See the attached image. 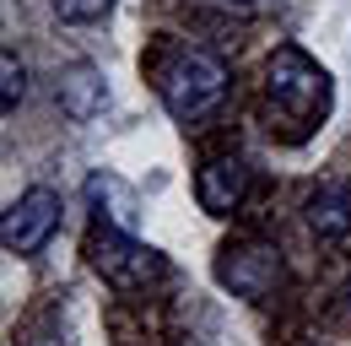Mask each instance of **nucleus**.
Listing matches in <instances>:
<instances>
[{
    "label": "nucleus",
    "mask_w": 351,
    "mask_h": 346,
    "mask_svg": "<svg viewBox=\"0 0 351 346\" xmlns=\"http://www.w3.org/2000/svg\"><path fill=\"white\" fill-rule=\"evenodd\" d=\"M287 265H281V249L265 244V238H243V244H227L217 260V281L232 292V298L265 303L276 287H281Z\"/></svg>",
    "instance_id": "nucleus-4"
},
{
    "label": "nucleus",
    "mask_w": 351,
    "mask_h": 346,
    "mask_svg": "<svg viewBox=\"0 0 351 346\" xmlns=\"http://www.w3.org/2000/svg\"><path fill=\"white\" fill-rule=\"evenodd\" d=\"M49 5H54V16H60V22H97L114 0H49Z\"/></svg>",
    "instance_id": "nucleus-11"
},
{
    "label": "nucleus",
    "mask_w": 351,
    "mask_h": 346,
    "mask_svg": "<svg viewBox=\"0 0 351 346\" xmlns=\"http://www.w3.org/2000/svg\"><path fill=\"white\" fill-rule=\"evenodd\" d=\"M265 97L276 114H287L292 125H313L330 108V76L324 65H313L303 49H276L265 60Z\"/></svg>",
    "instance_id": "nucleus-2"
},
{
    "label": "nucleus",
    "mask_w": 351,
    "mask_h": 346,
    "mask_svg": "<svg viewBox=\"0 0 351 346\" xmlns=\"http://www.w3.org/2000/svg\"><path fill=\"white\" fill-rule=\"evenodd\" d=\"M249 195V163L243 157H211L195 173V200L206 216H232Z\"/></svg>",
    "instance_id": "nucleus-6"
},
{
    "label": "nucleus",
    "mask_w": 351,
    "mask_h": 346,
    "mask_svg": "<svg viewBox=\"0 0 351 346\" xmlns=\"http://www.w3.org/2000/svg\"><path fill=\"white\" fill-rule=\"evenodd\" d=\"M227 82H232V71H227V60L211 54V49H178L173 60L162 65V103H168V114L184 119V125H195V119H206V114H217L221 97H227Z\"/></svg>",
    "instance_id": "nucleus-1"
},
{
    "label": "nucleus",
    "mask_w": 351,
    "mask_h": 346,
    "mask_svg": "<svg viewBox=\"0 0 351 346\" xmlns=\"http://www.w3.org/2000/svg\"><path fill=\"white\" fill-rule=\"evenodd\" d=\"M227 5H254V0H227Z\"/></svg>",
    "instance_id": "nucleus-12"
},
{
    "label": "nucleus",
    "mask_w": 351,
    "mask_h": 346,
    "mask_svg": "<svg viewBox=\"0 0 351 346\" xmlns=\"http://www.w3.org/2000/svg\"><path fill=\"white\" fill-rule=\"evenodd\" d=\"M87 260H92V270L108 287H119V292H135V287H146V281L162 276V255L146 249L141 238H130L125 227H92Z\"/></svg>",
    "instance_id": "nucleus-3"
},
{
    "label": "nucleus",
    "mask_w": 351,
    "mask_h": 346,
    "mask_svg": "<svg viewBox=\"0 0 351 346\" xmlns=\"http://www.w3.org/2000/svg\"><path fill=\"white\" fill-rule=\"evenodd\" d=\"M27 97V71H22V60H16V49H5L0 54V108L5 114H16V103Z\"/></svg>",
    "instance_id": "nucleus-10"
},
{
    "label": "nucleus",
    "mask_w": 351,
    "mask_h": 346,
    "mask_svg": "<svg viewBox=\"0 0 351 346\" xmlns=\"http://www.w3.org/2000/svg\"><path fill=\"white\" fill-rule=\"evenodd\" d=\"M308 227H313V238H324V244H341L351 233V178H335V184H319L313 195H308Z\"/></svg>",
    "instance_id": "nucleus-8"
},
{
    "label": "nucleus",
    "mask_w": 351,
    "mask_h": 346,
    "mask_svg": "<svg viewBox=\"0 0 351 346\" xmlns=\"http://www.w3.org/2000/svg\"><path fill=\"white\" fill-rule=\"evenodd\" d=\"M54 97H60V114H65V119L87 125V119H97V114L108 108V82H103L97 65H71V71L54 82Z\"/></svg>",
    "instance_id": "nucleus-7"
},
{
    "label": "nucleus",
    "mask_w": 351,
    "mask_h": 346,
    "mask_svg": "<svg viewBox=\"0 0 351 346\" xmlns=\"http://www.w3.org/2000/svg\"><path fill=\"white\" fill-rule=\"evenodd\" d=\"M54 227H60V195L33 184L27 195L11 200V211L0 222V244H5V255H38L54 238Z\"/></svg>",
    "instance_id": "nucleus-5"
},
{
    "label": "nucleus",
    "mask_w": 351,
    "mask_h": 346,
    "mask_svg": "<svg viewBox=\"0 0 351 346\" xmlns=\"http://www.w3.org/2000/svg\"><path fill=\"white\" fill-rule=\"evenodd\" d=\"M87 200L97 206V216H108V227L135 233V195H130V184H119L114 173H92L87 178Z\"/></svg>",
    "instance_id": "nucleus-9"
},
{
    "label": "nucleus",
    "mask_w": 351,
    "mask_h": 346,
    "mask_svg": "<svg viewBox=\"0 0 351 346\" xmlns=\"http://www.w3.org/2000/svg\"><path fill=\"white\" fill-rule=\"evenodd\" d=\"M346 298H351V287H346Z\"/></svg>",
    "instance_id": "nucleus-13"
}]
</instances>
